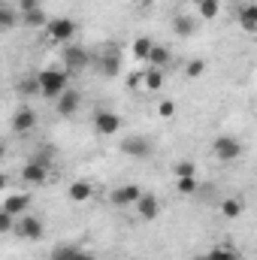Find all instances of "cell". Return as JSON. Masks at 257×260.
<instances>
[{"mask_svg": "<svg viewBox=\"0 0 257 260\" xmlns=\"http://www.w3.org/2000/svg\"><path fill=\"white\" fill-rule=\"evenodd\" d=\"M79 106H82V94H79L76 88H67L64 94H58V97H55V109H58V115H64V118L76 115V112H79Z\"/></svg>", "mask_w": 257, "mask_h": 260, "instance_id": "52a82bcc", "label": "cell"}, {"mask_svg": "<svg viewBox=\"0 0 257 260\" xmlns=\"http://www.w3.org/2000/svg\"><path fill=\"white\" fill-rule=\"evenodd\" d=\"M94 130L100 136H115L121 130V115H115L112 109H97L94 112Z\"/></svg>", "mask_w": 257, "mask_h": 260, "instance_id": "8992f818", "label": "cell"}, {"mask_svg": "<svg viewBox=\"0 0 257 260\" xmlns=\"http://www.w3.org/2000/svg\"><path fill=\"white\" fill-rule=\"evenodd\" d=\"M27 206H30V197H27V194H9L3 203H0V209H3V212H9L12 218H21V215L27 212Z\"/></svg>", "mask_w": 257, "mask_h": 260, "instance_id": "9a60e30c", "label": "cell"}, {"mask_svg": "<svg viewBox=\"0 0 257 260\" xmlns=\"http://www.w3.org/2000/svg\"><path fill=\"white\" fill-rule=\"evenodd\" d=\"M133 3H142V0H133Z\"/></svg>", "mask_w": 257, "mask_h": 260, "instance_id": "74e56055", "label": "cell"}, {"mask_svg": "<svg viewBox=\"0 0 257 260\" xmlns=\"http://www.w3.org/2000/svg\"><path fill=\"white\" fill-rule=\"evenodd\" d=\"M21 91H24V94H40L37 79H24V82H21Z\"/></svg>", "mask_w": 257, "mask_h": 260, "instance_id": "d6a6232c", "label": "cell"}, {"mask_svg": "<svg viewBox=\"0 0 257 260\" xmlns=\"http://www.w3.org/2000/svg\"><path fill=\"white\" fill-rule=\"evenodd\" d=\"M167 61H170V49L167 46H151V52H148V58H145V64H151V67H157V70H164L167 67Z\"/></svg>", "mask_w": 257, "mask_h": 260, "instance_id": "44dd1931", "label": "cell"}, {"mask_svg": "<svg viewBox=\"0 0 257 260\" xmlns=\"http://www.w3.org/2000/svg\"><path fill=\"white\" fill-rule=\"evenodd\" d=\"M203 73H206V61H203V58H191V61L185 64V76H188V79H200Z\"/></svg>", "mask_w": 257, "mask_h": 260, "instance_id": "d4e9b609", "label": "cell"}, {"mask_svg": "<svg viewBox=\"0 0 257 260\" xmlns=\"http://www.w3.org/2000/svg\"><path fill=\"white\" fill-rule=\"evenodd\" d=\"M157 115H160V118H173V115H176V103H173V100H160Z\"/></svg>", "mask_w": 257, "mask_h": 260, "instance_id": "4dcf8cb0", "label": "cell"}, {"mask_svg": "<svg viewBox=\"0 0 257 260\" xmlns=\"http://www.w3.org/2000/svg\"><path fill=\"white\" fill-rule=\"evenodd\" d=\"M221 215H224V218H239V215H242V200L227 197V200L221 203Z\"/></svg>", "mask_w": 257, "mask_h": 260, "instance_id": "cb8c5ba5", "label": "cell"}, {"mask_svg": "<svg viewBox=\"0 0 257 260\" xmlns=\"http://www.w3.org/2000/svg\"><path fill=\"white\" fill-rule=\"evenodd\" d=\"M133 209H136V215H139L142 221H154V218L160 215V200L154 194H145V191H142V197L133 203Z\"/></svg>", "mask_w": 257, "mask_h": 260, "instance_id": "ba28073f", "label": "cell"}, {"mask_svg": "<svg viewBox=\"0 0 257 260\" xmlns=\"http://www.w3.org/2000/svg\"><path fill=\"white\" fill-rule=\"evenodd\" d=\"M40 6H43V0H15L18 15H21V12H30V9H40Z\"/></svg>", "mask_w": 257, "mask_h": 260, "instance_id": "1f68e13d", "label": "cell"}, {"mask_svg": "<svg viewBox=\"0 0 257 260\" xmlns=\"http://www.w3.org/2000/svg\"><path fill=\"white\" fill-rule=\"evenodd\" d=\"M197 15H188V12H179L176 18H173V34L176 37H182V40H188V37H194L197 34Z\"/></svg>", "mask_w": 257, "mask_h": 260, "instance_id": "4fadbf2b", "label": "cell"}, {"mask_svg": "<svg viewBox=\"0 0 257 260\" xmlns=\"http://www.w3.org/2000/svg\"><path fill=\"white\" fill-rule=\"evenodd\" d=\"M15 233L24 236V239H30V242H40L43 233H46L43 218H37V215H21V218H15Z\"/></svg>", "mask_w": 257, "mask_h": 260, "instance_id": "277c9868", "label": "cell"}, {"mask_svg": "<svg viewBox=\"0 0 257 260\" xmlns=\"http://www.w3.org/2000/svg\"><path fill=\"white\" fill-rule=\"evenodd\" d=\"M34 79H37L40 94H43V97H52V100L70 88V73H67L64 67H46V70H40Z\"/></svg>", "mask_w": 257, "mask_h": 260, "instance_id": "6da1fadb", "label": "cell"}, {"mask_svg": "<svg viewBox=\"0 0 257 260\" xmlns=\"http://www.w3.org/2000/svg\"><path fill=\"white\" fill-rule=\"evenodd\" d=\"M203 260H206V257H203Z\"/></svg>", "mask_w": 257, "mask_h": 260, "instance_id": "f35d334b", "label": "cell"}, {"mask_svg": "<svg viewBox=\"0 0 257 260\" xmlns=\"http://www.w3.org/2000/svg\"><path fill=\"white\" fill-rule=\"evenodd\" d=\"M18 21H21L24 27H34V30H40V27H46V21H49V15H46V9L40 6V9H30V12H21V15H18Z\"/></svg>", "mask_w": 257, "mask_h": 260, "instance_id": "2e32d148", "label": "cell"}, {"mask_svg": "<svg viewBox=\"0 0 257 260\" xmlns=\"http://www.w3.org/2000/svg\"><path fill=\"white\" fill-rule=\"evenodd\" d=\"M197 188H200L197 176H194V179H176V191H179V194L191 197V194H197Z\"/></svg>", "mask_w": 257, "mask_h": 260, "instance_id": "484cf974", "label": "cell"}, {"mask_svg": "<svg viewBox=\"0 0 257 260\" xmlns=\"http://www.w3.org/2000/svg\"><path fill=\"white\" fill-rule=\"evenodd\" d=\"M127 88H142V73H130L127 76Z\"/></svg>", "mask_w": 257, "mask_h": 260, "instance_id": "836d02e7", "label": "cell"}, {"mask_svg": "<svg viewBox=\"0 0 257 260\" xmlns=\"http://www.w3.org/2000/svg\"><path fill=\"white\" fill-rule=\"evenodd\" d=\"M218 12H221V0H197V15L203 21L218 18Z\"/></svg>", "mask_w": 257, "mask_h": 260, "instance_id": "d6986e66", "label": "cell"}, {"mask_svg": "<svg viewBox=\"0 0 257 260\" xmlns=\"http://www.w3.org/2000/svg\"><path fill=\"white\" fill-rule=\"evenodd\" d=\"M9 124H12L15 133H21V136H24V133H30V130L37 127V112H34L30 106H21V109H15V115H12V121H9Z\"/></svg>", "mask_w": 257, "mask_h": 260, "instance_id": "30bf717a", "label": "cell"}, {"mask_svg": "<svg viewBox=\"0 0 257 260\" xmlns=\"http://www.w3.org/2000/svg\"><path fill=\"white\" fill-rule=\"evenodd\" d=\"M142 88H145V91H160V88H164V70L148 67V70L142 73Z\"/></svg>", "mask_w": 257, "mask_h": 260, "instance_id": "ac0fdd59", "label": "cell"}, {"mask_svg": "<svg viewBox=\"0 0 257 260\" xmlns=\"http://www.w3.org/2000/svg\"><path fill=\"white\" fill-rule=\"evenodd\" d=\"M46 179H49V167H43L37 160H30V164L21 167V182H27V185H46Z\"/></svg>", "mask_w": 257, "mask_h": 260, "instance_id": "7c38bea8", "label": "cell"}, {"mask_svg": "<svg viewBox=\"0 0 257 260\" xmlns=\"http://www.w3.org/2000/svg\"><path fill=\"white\" fill-rule=\"evenodd\" d=\"M151 40L148 37H136L133 43H130V55H133V61H145L148 58V52H151Z\"/></svg>", "mask_w": 257, "mask_h": 260, "instance_id": "7402d4cb", "label": "cell"}, {"mask_svg": "<svg viewBox=\"0 0 257 260\" xmlns=\"http://www.w3.org/2000/svg\"><path fill=\"white\" fill-rule=\"evenodd\" d=\"M73 260H94V254H91V251H85V248H76Z\"/></svg>", "mask_w": 257, "mask_h": 260, "instance_id": "e575fe53", "label": "cell"}, {"mask_svg": "<svg viewBox=\"0 0 257 260\" xmlns=\"http://www.w3.org/2000/svg\"><path fill=\"white\" fill-rule=\"evenodd\" d=\"M0 188H6V176L3 173H0Z\"/></svg>", "mask_w": 257, "mask_h": 260, "instance_id": "d590c367", "label": "cell"}, {"mask_svg": "<svg viewBox=\"0 0 257 260\" xmlns=\"http://www.w3.org/2000/svg\"><path fill=\"white\" fill-rule=\"evenodd\" d=\"M43 30H46V37H49L52 43L64 46V43H70V40L76 37V21H73V18H49Z\"/></svg>", "mask_w": 257, "mask_h": 260, "instance_id": "7a4b0ae2", "label": "cell"}, {"mask_svg": "<svg viewBox=\"0 0 257 260\" xmlns=\"http://www.w3.org/2000/svg\"><path fill=\"white\" fill-rule=\"evenodd\" d=\"M206 260H236V251L233 248H215V251H209Z\"/></svg>", "mask_w": 257, "mask_h": 260, "instance_id": "f546056e", "label": "cell"}, {"mask_svg": "<svg viewBox=\"0 0 257 260\" xmlns=\"http://www.w3.org/2000/svg\"><path fill=\"white\" fill-rule=\"evenodd\" d=\"M118 148H121V154L136 157V160H145V157H151V139H148V136H124Z\"/></svg>", "mask_w": 257, "mask_h": 260, "instance_id": "5b68a950", "label": "cell"}, {"mask_svg": "<svg viewBox=\"0 0 257 260\" xmlns=\"http://www.w3.org/2000/svg\"><path fill=\"white\" fill-rule=\"evenodd\" d=\"M100 73H103V76H118V73H121V58H118L115 52H106V55L100 58Z\"/></svg>", "mask_w": 257, "mask_h": 260, "instance_id": "603a6c76", "label": "cell"}, {"mask_svg": "<svg viewBox=\"0 0 257 260\" xmlns=\"http://www.w3.org/2000/svg\"><path fill=\"white\" fill-rule=\"evenodd\" d=\"M0 151H3V139H0Z\"/></svg>", "mask_w": 257, "mask_h": 260, "instance_id": "8d00e7d4", "label": "cell"}, {"mask_svg": "<svg viewBox=\"0 0 257 260\" xmlns=\"http://www.w3.org/2000/svg\"><path fill=\"white\" fill-rule=\"evenodd\" d=\"M12 230H15V218L0 209V236H3V233H12Z\"/></svg>", "mask_w": 257, "mask_h": 260, "instance_id": "f1b7e54d", "label": "cell"}, {"mask_svg": "<svg viewBox=\"0 0 257 260\" xmlns=\"http://www.w3.org/2000/svg\"><path fill=\"white\" fill-rule=\"evenodd\" d=\"M61 58H64V70H82V67L88 64V52L82 49V46H64V52H61Z\"/></svg>", "mask_w": 257, "mask_h": 260, "instance_id": "8fae6325", "label": "cell"}, {"mask_svg": "<svg viewBox=\"0 0 257 260\" xmlns=\"http://www.w3.org/2000/svg\"><path fill=\"white\" fill-rule=\"evenodd\" d=\"M139 197H142V188H139V185H121V188H115V191L109 194V203L118 206V209H127V206H133Z\"/></svg>", "mask_w": 257, "mask_h": 260, "instance_id": "9c48e42d", "label": "cell"}, {"mask_svg": "<svg viewBox=\"0 0 257 260\" xmlns=\"http://www.w3.org/2000/svg\"><path fill=\"white\" fill-rule=\"evenodd\" d=\"M239 24H242L245 34H257V6L254 3H245L239 9Z\"/></svg>", "mask_w": 257, "mask_h": 260, "instance_id": "e0dca14e", "label": "cell"}, {"mask_svg": "<svg viewBox=\"0 0 257 260\" xmlns=\"http://www.w3.org/2000/svg\"><path fill=\"white\" fill-rule=\"evenodd\" d=\"M18 24V9L0 0V30H12Z\"/></svg>", "mask_w": 257, "mask_h": 260, "instance_id": "ffe728a7", "label": "cell"}, {"mask_svg": "<svg viewBox=\"0 0 257 260\" xmlns=\"http://www.w3.org/2000/svg\"><path fill=\"white\" fill-rule=\"evenodd\" d=\"M67 197H70V203H88L94 197V185L88 179H76V182H70Z\"/></svg>", "mask_w": 257, "mask_h": 260, "instance_id": "5bb4252c", "label": "cell"}, {"mask_svg": "<svg viewBox=\"0 0 257 260\" xmlns=\"http://www.w3.org/2000/svg\"><path fill=\"white\" fill-rule=\"evenodd\" d=\"M212 154H215L218 160L230 164V160H236V157L242 154V142H239L236 136H218V139L212 142Z\"/></svg>", "mask_w": 257, "mask_h": 260, "instance_id": "3957f363", "label": "cell"}, {"mask_svg": "<svg viewBox=\"0 0 257 260\" xmlns=\"http://www.w3.org/2000/svg\"><path fill=\"white\" fill-rule=\"evenodd\" d=\"M194 176H197V167L191 160H179L176 164V179H194Z\"/></svg>", "mask_w": 257, "mask_h": 260, "instance_id": "4316f807", "label": "cell"}, {"mask_svg": "<svg viewBox=\"0 0 257 260\" xmlns=\"http://www.w3.org/2000/svg\"><path fill=\"white\" fill-rule=\"evenodd\" d=\"M73 254H76V245H58V248H52L49 260H73Z\"/></svg>", "mask_w": 257, "mask_h": 260, "instance_id": "83f0119b", "label": "cell"}]
</instances>
